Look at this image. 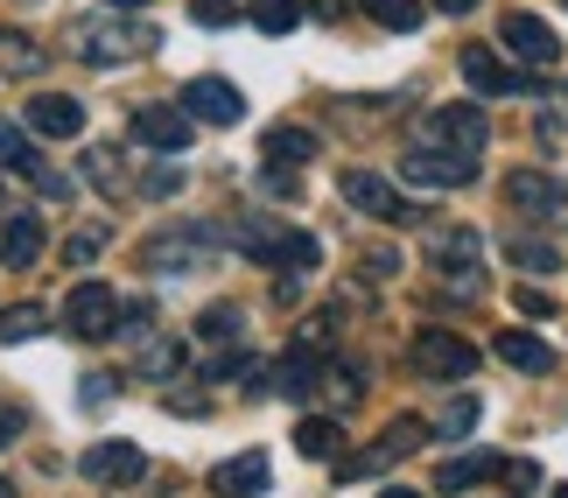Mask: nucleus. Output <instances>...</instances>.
Masks as SVG:
<instances>
[{
  "label": "nucleus",
  "mask_w": 568,
  "mask_h": 498,
  "mask_svg": "<svg viewBox=\"0 0 568 498\" xmlns=\"http://www.w3.org/2000/svg\"><path fill=\"white\" fill-rule=\"evenodd\" d=\"M491 470H506V464L485 457V449H477V457H456V464L435 470V491H464V485H477V478H491Z\"/></svg>",
  "instance_id": "obj_25"
},
{
  "label": "nucleus",
  "mask_w": 568,
  "mask_h": 498,
  "mask_svg": "<svg viewBox=\"0 0 568 498\" xmlns=\"http://www.w3.org/2000/svg\"><path fill=\"white\" fill-rule=\"evenodd\" d=\"M148 42H155V29H126V21H78L71 50L84 63H126V57H141Z\"/></svg>",
  "instance_id": "obj_5"
},
{
  "label": "nucleus",
  "mask_w": 568,
  "mask_h": 498,
  "mask_svg": "<svg viewBox=\"0 0 568 498\" xmlns=\"http://www.w3.org/2000/svg\"><path fill=\"white\" fill-rule=\"evenodd\" d=\"M0 63H8V71H14V78H36V71H42V50H36V42H29V35H14V29H0Z\"/></svg>",
  "instance_id": "obj_28"
},
{
  "label": "nucleus",
  "mask_w": 568,
  "mask_h": 498,
  "mask_svg": "<svg viewBox=\"0 0 568 498\" xmlns=\"http://www.w3.org/2000/svg\"><path fill=\"white\" fill-rule=\"evenodd\" d=\"M204 260H211V232H162V240L141 246V267H162V274L204 267Z\"/></svg>",
  "instance_id": "obj_15"
},
{
  "label": "nucleus",
  "mask_w": 568,
  "mask_h": 498,
  "mask_svg": "<svg viewBox=\"0 0 568 498\" xmlns=\"http://www.w3.org/2000/svg\"><path fill=\"white\" fill-rule=\"evenodd\" d=\"M393 267H400V253H393V246H373V253H365V274H373V281H386Z\"/></svg>",
  "instance_id": "obj_40"
},
{
  "label": "nucleus",
  "mask_w": 568,
  "mask_h": 498,
  "mask_svg": "<svg viewBox=\"0 0 568 498\" xmlns=\"http://www.w3.org/2000/svg\"><path fill=\"white\" fill-rule=\"evenodd\" d=\"M42 323H50V316H42V309H36V302H14V309H8V316H0V344H21V337H36V331H42Z\"/></svg>",
  "instance_id": "obj_32"
},
{
  "label": "nucleus",
  "mask_w": 568,
  "mask_h": 498,
  "mask_svg": "<svg viewBox=\"0 0 568 498\" xmlns=\"http://www.w3.org/2000/svg\"><path fill=\"white\" fill-rule=\"evenodd\" d=\"M84 176H92L105 197H126V176H120V155H113V148H84Z\"/></svg>",
  "instance_id": "obj_26"
},
{
  "label": "nucleus",
  "mask_w": 568,
  "mask_h": 498,
  "mask_svg": "<svg viewBox=\"0 0 568 498\" xmlns=\"http://www.w3.org/2000/svg\"><path fill=\"white\" fill-rule=\"evenodd\" d=\"M190 352H183V344H148V352H141V379H169V373H176V365H183Z\"/></svg>",
  "instance_id": "obj_33"
},
{
  "label": "nucleus",
  "mask_w": 568,
  "mask_h": 498,
  "mask_svg": "<svg viewBox=\"0 0 568 498\" xmlns=\"http://www.w3.org/2000/svg\"><path fill=\"white\" fill-rule=\"evenodd\" d=\"M555 498H568V485H555Z\"/></svg>",
  "instance_id": "obj_46"
},
{
  "label": "nucleus",
  "mask_w": 568,
  "mask_h": 498,
  "mask_svg": "<svg viewBox=\"0 0 568 498\" xmlns=\"http://www.w3.org/2000/svg\"><path fill=\"white\" fill-rule=\"evenodd\" d=\"M400 176H407V183H428V190H464V183L477 176V155L422 141V148H407V155H400Z\"/></svg>",
  "instance_id": "obj_3"
},
{
  "label": "nucleus",
  "mask_w": 568,
  "mask_h": 498,
  "mask_svg": "<svg viewBox=\"0 0 568 498\" xmlns=\"http://www.w3.org/2000/svg\"><path fill=\"white\" fill-rule=\"evenodd\" d=\"M422 141H435V148H464V155H477V148L491 141V120L477 113V105H435V113L422 120Z\"/></svg>",
  "instance_id": "obj_7"
},
{
  "label": "nucleus",
  "mask_w": 568,
  "mask_h": 498,
  "mask_svg": "<svg viewBox=\"0 0 568 498\" xmlns=\"http://www.w3.org/2000/svg\"><path fill=\"white\" fill-rule=\"evenodd\" d=\"M344 8H358V0H310V14H323V21H337Z\"/></svg>",
  "instance_id": "obj_41"
},
{
  "label": "nucleus",
  "mask_w": 568,
  "mask_h": 498,
  "mask_svg": "<svg viewBox=\"0 0 568 498\" xmlns=\"http://www.w3.org/2000/svg\"><path fill=\"white\" fill-rule=\"evenodd\" d=\"M435 8H443V14H470L477 0H435Z\"/></svg>",
  "instance_id": "obj_42"
},
{
  "label": "nucleus",
  "mask_w": 568,
  "mask_h": 498,
  "mask_svg": "<svg viewBox=\"0 0 568 498\" xmlns=\"http://www.w3.org/2000/svg\"><path fill=\"white\" fill-rule=\"evenodd\" d=\"M176 183H183V169H176V162H162L155 176H141V197H169Z\"/></svg>",
  "instance_id": "obj_38"
},
{
  "label": "nucleus",
  "mask_w": 568,
  "mask_h": 498,
  "mask_svg": "<svg viewBox=\"0 0 568 498\" xmlns=\"http://www.w3.org/2000/svg\"><path fill=\"white\" fill-rule=\"evenodd\" d=\"M422 436H428V428H422V421H414V415H400V421H393V428H386V443H373V449H365V457H358V464H344V478H365V470H386L393 457H407V449H414V443H422Z\"/></svg>",
  "instance_id": "obj_18"
},
{
  "label": "nucleus",
  "mask_w": 568,
  "mask_h": 498,
  "mask_svg": "<svg viewBox=\"0 0 568 498\" xmlns=\"http://www.w3.org/2000/svg\"><path fill=\"white\" fill-rule=\"evenodd\" d=\"M0 169H14V176H29L36 190H50V197H63V190H71L63 176H50V169L36 162V148L21 141V126H8V120H0Z\"/></svg>",
  "instance_id": "obj_17"
},
{
  "label": "nucleus",
  "mask_w": 568,
  "mask_h": 498,
  "mask_svg": "<svg viewBox=\"0 0 568 498\" xmlns=\"http://www.w3.org/2000/svg\"><path fill=\"white\" fill-rule=\"evenodd\" d=\"M183 113L204 120V126H239L246 120V99H239L232 78H190L183 84Z\"/></svg>",
  "instance_id": "obj_9"
},
{
  "label": "nucleus",
  "mask_w": 568,
  "mask_h": 498,
  "mask_svg": "<svg viewBox=\"0 0 568 498\" xmlns=\"http://www.w3.org/2000/svg\"><path fill=\"white\" fill-rule=\"evenodd\" d=\"M379 29H422V0H358Z\"/></svg>",
  "instance_id": "obj_30"
},
{
  "label": "nucleus",
  "mask_w": 568,
  "mask_h": 498,
  "mask_svg": "<svg viewBox=\"0 0 568 498\" xmlns=\"http://www.w3.org/2000/svg\"><path fill=\"white\" fill-rule=\"evenodd\" d=\"M29 126H36V134H50V141H71L78 126H84V105L63 99V92H42V99H29Z\"/></svg>",
  "instance_id": "obj_19"
},
{
  "label": "nucleus",
  "mask_w": 568,
  "mask_h": 498,
  "mask_svg": "<svg viewBox=\"0 0 568 498\" xmlns=\"http://www.w3.org/2000/svg\"><path fill=\"white\" fill-rule=\"evenodd\" d=\"M435 428H443V436H470V428H477V400H449Z\"/></svg>",
  "instance_id": "obj_34"
},
{
  "label": "nucleus",
  "mask_w": 568,
  "mask_h": 498,
  "mask_svg": "<svg viewBox=\"0 0 568 498\" xmlns=\"http://www.w3.org/2000/svg\"><path fill=\"white\" fill-rule=\"evenodd\" d=\"M232 240H239L246 260H260V267H288V274H316V260H323V246L310 240V232H288L274 218H239Z\"/></svg>",
  "instance_id": "obj_1"
},
{
  "label": "nucleus",
  "mask_w": 568,
  "mask_h": 498,
  "mask_svg": "<svg viewBox=\"0 0 568 498\" xmlns=\"http://www.w3.org/2000/svg\"><path fill=\"white\" fill-rule=\"evenodd\" d=\"M295 449L302 457H344V428L331 415H302L295 421Z\"/></svg>",
  "instance_id": "obj_23"
},
{
  "label": "nucleus",
  "mask_w": 568,
  "mask_h": 498,
  "mask_svg": "<svg viewBox=\"0 0 568 498\" xmlns=\"http://www.w3.org/2000/svg\"><path fill=\"white\" fill-rule=\"evenodd\" d=\"M120 323H126V309H120V295L105 288V281H78L71 302H63V331L84 337V344H105Z\"/></svg>",
  "instance_id": "obj_2"
},
{
  "label": "nucleus",
  "mask_w": 568,
  "mask_h": 498,
  "mask_svg": "<svg viewBox=\"0 0 568 498\" xmlns=\"http://www.w3.org/2000/svg\"><path fill=\"white\" fill-rule=\"evenodd\" d=\"M260 155H267L274 169H310L316 162V134H310V126H267Z\"/></svg>",
  "instance_id": "obj_20"
},
{
  "label": "nucleus",
  "mask_w": 568,
  "mask_h": 498,
  "mask_svg": "<svg viewBox=\"0 0 568 498\" xmlns=\"http://www.w3.org/2000/svg\"><path fill=\"white\" fill-rule=\"evenodd\" d=\"M190 14L204 21V29H225V21H239V8H232V0H190Z\"/></svg>",
  "instance_id": "obj_35"
},
{
  "label": "nucleus",
  "mask_w": 568,
  "mask_h": 498,
  "mask_svg": "<svg viewBox=\"0 0 568 498\" xmlns=\"http://www.w3.org/2000/svg\"><path fill=\"white\" fill-rule=\"evenodd\" d=\"M99 246H105V232H71V240H63V260H71V267H84Z\"/></svg>",
  "instance_id": "obj_37"
},
{
  "label": "nucleus",
  "mask_w": 568,
  "mask_h": 498,
  "mask_svg": "<svg viewBox=\"0 0 568 498\" xmlns=\"http://www.w3.org/2000/svg\"><path fill=\"white\" fill-rule=\"evenodd\" d=\"M506 204L519 218H568V183L548 169H519V176H506Z\"/></svg>",
  "instance_id": "obj_6"
},
{
  "label": "nucleus",
  "mask_w": 568,
  "mask_h": 498,
  "mask_svg": "<svg viewBox=\"0 0 568 498\" xmlns=\"http://www.w3.org/2000/svg\"><path fill=\"white\" fill-rule=\"evenodd\" d=\"M379 498H422V491H400V485H393V491H379Z\"/></svg>",
  "instance_id": "obj_43"
},
{
  "label": "nucleus",
  "mask_w": 568,
  "mask_h": 498,
  "mask_svg": "<svg viewBox=\"0 0 568 498\" xmlns=\"http://www.w3.org/2000/svg\"><path fill=\"white\" fill-rule=\"evenodd\" d=\"M204 485H211L217 498H260V491H267V457H260V449H246V457H225Z\"/></svg>",
  "instance_id": "obj_16"
},
{
  "label": "nucleus",
  "mask_w": 568,
  "mask_h": 498,
  "mask_svg": "<svg viewBox=\"0 0 568 498\" xmlns=\"http://www.w3.org/2000/svg\"><path fill=\"white\" fill-rule=\"evenodd\" d=\"M36 253H42V218L36 211L0 225V260H8V267H36Z\"/></svg>",
  "instance_id": "obj_21"
},
{
  "label": "nucleus",
  "mask_w": 568,
  "mask_h": 498,
  "mask_svg": "<svg viewBox=\"0 0 568 498\" xmlns=\"http://www.w3.org/2000/svg\"><path fill=\"white\" fill-rule=\"evenodd\" d=\"M464 84L477 99H519V92H527V71H513V63H498L485 42H470V50H464Z\"/></svg>",
  "instance_id": "obj_12"
},
{
  "label": "nucleus",
  "mask_w": 568,
  "mask_h": 498,
  "mask_svg": "<svg viewBox=\"0 0 568 498\" xmlns=\"http://www.w3.org/2000/svg\"><path fill=\"white\" fill-rule=\"evenodd\" d=\"M344 204L365 211V218H386V225H414V204L386 176H373V169H352V176H344Z\"/></svg>",
  "instance_id": "obj_8"
},
{
  "label": "nucleus",
  "mask_w": 568,
  "mask_h": 498,
  "mask_svg": "<svg viewBox=\"0 0 568 498\" xmlns=\"http://www.w3.org/2000/svg\"><path fill=\"white\" fill-rule=\"evenodd\" d=\"M506 260H513V267H527V274H555L561 267V253L548 240H506Z\"/></svg>",
  "instance_id": "obj_27"
},
{
  "label": "nucleus",
  "mask_w": 568,
  "mask_h": 498,
  "mask_svg": "<svg viewBox=\"0 0 568 498\" xmlns=\"http://www.w3.org/2000/svg\"><path fill=\"white\" fill-rule=\"evenodd\" d=\"M414 373L456 386V379L477 373V344H464L456 331H422V337H414Z\"/></svg>",
  "instance_id": "obj_4"
},
{
  "label": "nucleus",
  "mask_w": 568,
  "mask_h": 498,
  "mask_svg": "<svg viewBox=\"0 0 568 498\" xmlns=\"http://www.w3.org/2000/svg\"><path fill=\"white\" fill-rule=\"evenodd\" d=\"M113 8H148V0H113Z\"/></svg>",
  "instance_id": "obj_44"
},
{
  "label": "nucleus",
  "mask_w": 568,
  "mask_h": 498,
  "mask_svg": "<svg viewBox=\"0 0 568 498\" xmlns=\"http://www.w3.org/2000/svg\"><path fill=\"white\" fill-rule=\"evenodd\" d=\"M134 141L155 148V155H183V148H190V113H183V105H141V113H134Z\"/></svg>",
  "instance_id": "obj_13"
},
{
  "label": "nucleus",
  "mask_w": 568,
  "mask_h": 498,
  "mask_svg": "<svg viewBox=\"0 0 568 498\" xmlns=\"http://www.w3.org/2000/svg\"><path fill=\"white\" fill-rule=\"evenodd\" d=\"M141 470H148V457L134 443H92L78 457V478L84 485H141Z\"/></svg>",
  "instance_id": "obj_11"
},
{
  "label": "nucleus",
  "mask_w": 568,
  "mask_h": 498,
  "mask_svg": "<svg viewBox=\"0 0 568 498\" xmlns=\"http://www.w3.org/2000/svg\"><path fill=\"white\" fill-rule=\"evenodd\" d=\"M0 443H8V421H0Z\"/></svg>",
  "instance_id": "obj_47"
},
{
  "label": "nucleus",
  "mask_w": 568,
  "mask_h": 498,
  "mask_svg": "<svg viewBox=\"0 0 568 498\" xmlns=\"http://www.w3.org/2000/svg\"><path fill=\"white\" fill-rule=\"evenodd\" d=\"M513 309L540 323V316H555V295H548V288H519V295H513Z\"/></svg>",
  "instance_id": "obj_36"
},
{
  "label": "nucleus",
  "mask_w": 568,
  "mask_h": 498,
  "mask_svg": "<svg viewBox=\"0 0 568 498\" xmlns=\"http://www.w3.org/2000/svg\"><path fill=\"white\" fill-rule=\"evenodd\" d=\"M428 260L443 267L449 281H464V288H477V260H485V240H477L470 225H456V232H435L428 240Z\"/></svg>",
  "instance_id": "obj_14"
},
{
  "label": "nucleus",
  "mask_w": 568,
  "mask_h": 498,
  "mask_svg": "<svg viewBox=\"0 0 568 498\" xmlns=\"http://www.w3.org/2000/svg\"><path fill=\"white\" fill-rule=\"evenodd\" d=\"M310 386H316V352H310V344H295V352L274 365V394L302 400V394H310Z\"/></svg>",
  "instance_id": "obj_24"
},
{
  "label": "nucleus",
  "mask_w": 568,
  "mask_h": 498,
  "mask_svg": "<svg viewBox=\"0 0 568 498\" xmlns=\"http://www.w3.org/2000/svg\"><path fill=\"white\" fill-rule=\"evenodd\" d=\"M253 21H260L267 35H288L295 21H302V0H253Z\"/></svg>",
  "instance_id": "obj_31"
},
{
  "label": "nucleus",
  "mask_w": 568,
  "mask_h": 498,
  "mask_svg": "<svg viewBox=\"0 0 568 498\" xmlns=\"http://www.w3.org/2000/svg\"><path fill=\"white\" fill-rule=\"evenodd\" d=\"M498 358L519 365V373H555V352L534 331H506V337H498Z\"/></svg>",
  "instance_id": "obj_22"
},
{
  "label": "nucleus",
  "mask_w": 568,
  "mask_h": 498,
  "mask_svg": "<svg viewBox=\"0 0 568 498\" xmlns=\"http://www.w3.org/2000/svg\"><path fill=\"white\" fill-rule=\"evenodd\" d=\"M239 331H246V316H239L232 302H217V309H204V316H196V337H204V344H232Z\"/></svg>",
  "instance_id": "obj_29"
},
{
  "label": "nucleus",
  "mask_w": 568,
  "mask_h": 498,
  "mask_svg": "<svg viewBox=\"0 0 568 498\" xmlns=\"http://www.w3.org/2000/svg\"><path fill=\"white\" fill-rule=\"evenodd\" d=\"M0 498H14V485H8V478H0Z\"/></svg>",
  "instance_id": "obj_45"
},
{
  "label": "nucleus",
  "mask_w": 568,
  "mask_h": 498,
  "mask_svg": "<svg viewBox=\"0 0 568 498\" xmlns=\"http://www.w3.org/2000/svg\"><path fill=\"white\" fill-rule=\"evenodd\" d=\"M498 35H506V50L527 63V71H555V63H561V35L540 14H506V29H498Z\"/></svg>",
  "instance_id": "obj_10"
},
{
  "label": "nucleus",
  "mask_w": 568,
  "mask_h": 498,
  "mask_svg": "<svg viewBox=\"0 0 568 498\" xmlns=\"http://www.w3.org/2000/svg\"><path fill=\"white\" fill-rule=\"evenodd\" d=\"M506 485H513V498H527L540 485V464H506Z\"/></svg>",
  "instance_id": "obj_39"
}]
</instances>
